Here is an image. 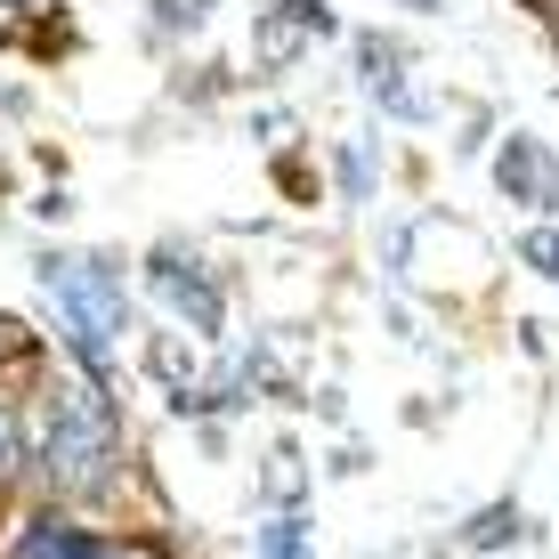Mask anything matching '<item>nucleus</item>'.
<instances>
[{
    "instance_id": "8",
    "label": "nucleus",
    "mask_w": 559,
    "mask_h": 559,
    "mask_svg": "<svg viewBox=\"0 0 559 559\" xmlns=\"http://www.w3.org/2000/svg\"><path fill=\"white\" fill-rule=\"evenodd\" d=\"M267 559H300V535L293 527H267Z\"/></svg>"
},
{
    "instance_id": "2",
    "label": "nucleus",
    "mask_w": 559,
    "mask_h": 559,
    "mask_svg": "<svg viewBox=\"0 0 559 559\" xmlns=\"http://www.w3.org/2000/svg\"><path fill=\"white\" fill-rule=\"evenodd\" d=\"M41 471L49 487H98L114 471V430L98 406H82V397H57L49 421H41Z\"/></svg>"
},
{
    "instance_id": "10",
    "label": "nucleus",
    "mask_w": 559,
    "mask_h": 559,
    "mask_svg": "<svg viewBox=\"0 0 559 559\" xmlns=\"http://www.w3.org/2000/svg\"><path fill=\"white\" fill-rule=\"evenodd\" d=\"M0 349H16V333H9V324H0Z\"/></svg>"
},
{
    "instance_id": "7",
    "label": "nucleus",
    "mask_w": 559,
    "mask_h": 559,
    "mask_svg": "<svg viewBox=\"0 0 559 559\" xmlns=\"http://www.w3.org/2000/svg\"><path fill=\"white\" fill-rule=\"evenodd\" d=\"M519 252H527V267H535V276H551V284H559V227H535V236L519 243Z\"/></svg>"
},
{
    "instance_id": "9",
    "label": "nucleus",
    "mask_w": 559,
    "mask_h": 559,
    "mask_svg": "<svg viewBox=\"0 0 559 559\" xmlns=\"http://www.w3.org/2000/svg\"><path fill=\"white\" fill-rule=\"evenodd\" d=\"M16 471V438H9V414H0V478Z\"/></svg>"
},
{
    "instance_id": "5",
    "label": "nucleus",
    "mask_w": 559,
    "mask_h": 559,
    "mask_svg": "<svg viewBox=\"0 0 559 559\" xmlns=\"http://www.w3.org/2000/svg\"><path fill=\"white\" fill-rule=\"evenodd\" d=\"M154 293H163L170 308H187V317H195L203 333H219V293H211V276H203L195 260L163 252V260H154Z\"/></svg>"
},
{
    "instance_id": "4",
    "label": "nucleus",
    "mask_w": 559,
    "mask_h": 559,
    "mask_svg": "<svg viewBox=\"0 0 559 559\" xmlns=\"http://www.w3.org/2000/svg\"><path fill=\"white\" fill-rule=\"evenodd\" d=\"M16 559H154L139 544H98V535L66 527V519H33L25 535H16Z\"/></svg>"
},
{
    "instance_id": "1",
    "label": "nucleus",
    "mask_w": 559,
    "mask_h": 559,
    "mask_svg": "<svg viewBox=\"0 0 559 559\" xmlns=\"http://www.w3.org/2000/svg\"><path fill=\"white\" fill-rule=\"evenodd\" d=\"M41 284L57 293V308H66V341L82 349V365L106 373V333L122 324V284H114V267H98V260H41Z\"/></svg>"
},
{
    "instance_id": "3",
    "label": "nucleus",
    "mask_w": 559,
    "mask_h": 559,
    "mask_svg": "<svg viewBox=\"0 0 559 559\" xmlns=\"http://www.w3.org/2000/svg\"><path fill=\"white\" fill-rule=\"evenodd\" d=\"M495 179H503V195H519V203H535V211H559V163H551V146H535V139H511L503 154H495Z\"/></svg>"
},
{
    "instance_id": "6",
    "label": "nucleus",
    "mask_w": 559,
    "mask_h": 559,
    "mask_svg": "<svg viewBox=\"0 0 559 559\" xmlns=\"http://www.w3.org/2000/svg\"><path fill=\"white\" fill-rule=\"evenodd\" d=\"M357 66H365V90H373V98L390 106V114H406V122L421 114V98L406 90V57H397V41H365V49H357Z\"/></svg>"
}]
</instances>
